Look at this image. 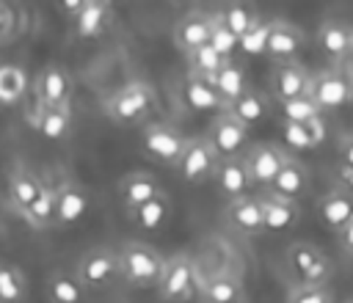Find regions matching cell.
Here are the masks:
<instances>
[{
  "instance_id": "cell-1",
  "label": "cell",
  "mask_w": 353,
  "mask_h": 303,
  "mask_svg": "<svg viewBox=\"0 0 353 303\" xmlns=\"http://www.w3.org/2000/svg\"><path fill=\"white\" fill-rule=\"evenodd\" d=\"M154 107H157V91L146 80H130L113 94H108L102 102L108 121L116 127H138L154 113Z\"/></svg>"
},
{
  "instance_id": "cell-2",
  "label": "cell",
  "mask_w": 353,
  "mask_h": 303,
  "mask_svg": "<svg viewBox=\"0 0 353 303\" xmlns=\"http://www.w3.org/2000/svg\"><path fill=\"white\" fill-rule=\"evenodd\" d=\"M119 264H121V281L135 286V289H149L157 286L165 270L163 253L141 240H124L119 248Z\"/></svg>"
},
{
  "instance_id": "cell-3",
  "label": "cell",
  "mask_w": 353,
  "mask_h": 303,
  "mask_svg": "<svg viewBox=\"0 0 353 303\" xmlns=\"http://www.w3.org/2000/svg\"><path fill=\"white\" fill-rule=\"evenodd\" d=\"M284 259H287V267L306 286H328V281L334 278V262H331V256L323 253L309 240L290 242L287 251H284Z\"/></svg>"
},
{
  "instance_id": "cell-4",
  "label": "cell",
  "mask_w": 353,
  "mask_h": 303,
  "mask_svg": "<svg viewBox=\"0 0 353 303\" xmlns=\"http://www.w3.org/2000/svg\"><path fill=\"white\" fill-rule=\"evenodd\" d=\"M74 275L80 278V284L88 292L97 289H108L110 284H116L121 278V264H119V251L110 245H94L88 251H83V256L77 259Z\"/></svg>"
},
{
  "instance_id": "cell-5",
  "label": "cell",
  "mask_w": 353,
  "mask_h": 303,
  "mask_svg": "<svg viewBox=\"0 0 353 303\" xmlns=\"http://www.w3.org/2000/svg\"><path fill=\"white\" fill-rule=\"evenodd\" d=\"M141 140H143V152L152 160H157V163H163L168 168H179L185 146H188V135L176 124H171V121H149L143 127V138Z\"/></svg>"
},
{
  "instance_id": "cell-6",
  "label": "cell",
  "mask_w": 353,
  "mask_h": 303,
  "mask_svg": "<svg viewBox=\"0 0 353 303\" xmlns=\"http://www.w3.org/2000/svg\"><path fill=\"white\" fill-rule=\"evenodd\" d=\"M309 99L323 110H336L353 102V80L339 72V69H320L312 72V85H309Z\"/></svg>"
},
{
  "instance_id": "cell-7",
  "label": "cell",
  "mask_w": 353,
  "mask_h": 303,
  "mask_svg": "<svg viewBox=\"0 0 353 303\" xmlns=\"http://www.w3.org/2000/svg\"><path fill=\"white\" fill-rule=\"evenodd\" d=\"M196 289V267L188 253H176L165 259L163 278L157 284V295L163 303H188Z\"/></svg>"
},
{
  "instance_id": "cell-8",
  "label": "cell",
  "mask_w": 353,
  "mask_h": 303,
  "mask_svg": "<svg viewBox=\"0 0 353 303\" xmlns=\"http://www.w3.org/2000/svg\"><path fill=\"white\" fill-rule=\"evenodd\" d=\"M221 163V154L215 152V146L207 140V135H190L182 163H179V176L188 185H204L207 179L215 176V168Z\"/></svg>"
},
{
  "instance_id": "cell-9",
  "label": "cell",
  "mask_w": 353,
  "mask_h": 303,
  "mask_svg": "<svg viewBox=\"0 0 353 303\" xmlns=\"http://www.w3.org/2000/svg\"><path fill=\"white\" fill-rule=\"evenodd\" d=\"M52 187H55V226L58 229H69V226L80 223L85 218V212H88L85 187L69 174H63Z\"/></svg>"
},
{
  "instance_id": "cell-10",
  "label": "cell",
  "mask_w": 353,
  "mask_h": 303,
  "mask_svg": "<svg viewBox=\"0 0 353 303\" xmlns=\"http://www.w3.org/2000/svg\"><path fill=\"white\" fill-rule=\"evenodd\" d=\"M33 96H36V107L69 105V99H72V74L58 63H47L33 77Z\"/></svg>"
},
{
  "instance_id": "cell-11",
  "label": "cell",
  "mask_w": 353,
  "mask_h": 303,
  "mask_svg": "<svg viewBox=\"0 0 353 303\" xmlns=\"http://www.w3.org/2000/svg\"><path fill=\"white\" fill-rule=\"evenodd\" d=\"M245 157V165H248V174H251V182L259 185L265 193L270 190V185L276 182L284 160H287V152L276 143H254L248 146V152L243 154Z\"/></svg>"
},
{
  "instance_id": "cell-12",
  "label": "cell",
  "mask_w": 353,
  "mask_h": 303,
  "mask_svg": "<svg viewBox=\"0 0 353 303\" xmlns=\"http://www.w3.org/2000/svg\"><path fill=\"white\" fill-rule=\"evenodd\" d=\"M309 85H312V72L301 61H290V63H276L273 66L270 91H273V99L279 105L301 99V96H309Z\"/></svg>"
},
{
  "instance_id": "cell-13",
  "label": "cell",
  "mask_w": 353,
  "mask_h": 303,
  "mask_svg": "<svg viewBox=\"0 0 353 303\" xmlns=\"http://www.w3.org/2000/svg\"><path fill=\"white\" fill-rule=\"evenodd\" d=\"M47 187V182L28 165H14L8 171V179H6V198L11 204V209L17 215H25L30 209V204L41 196V190Z\"/></svg>"
},
{
  "instance_id": "cell-14",
  "label": "cell",
  "mask_w": 353,
  "mask_h": 303,
  "mask_svg": "<svg viewBox=\"0 0 353 303\" xmlns=\"http://www.w3.org/2000/svg\"><path fill=\"white\" fill-rule=\"evenodd\" d=\"M248 127L243 124V121H237L232 113H218L212 121H210V127H207V140L215 146V152L221 154V157H234V154H240L243 152V146L248 143Z\"/></svg>"
},
{
  "instance_id": "cell-15",
  "label": "cell",
  "mask_w": 353,
  "mask_h": 303,
  "mask_svg": "<svg viewBox=\"0 0 353 303\" xmlns=\"http://www.w3.org/2000/svg\"><path fill=\"white\" fill-rule=\"evenodd\" d=\"M306 47V33L290 19H270L268 36V55L279 63L298 61V52Z\"/></svg>"
},
{
  "instance_id": "cell-16",
  "label": "cell",
  "mask_w": 353,
  "mask_h": 303,
  "mask_svg": "<svg viewBox=\"0 0 353 303\" xmlns=\"http://www.w3.org/2000/svg\"><path fill=\"white\" fill-rule=\"evenodd\" d=\"M160 193H163V187H160L157 176L149 171H132V174H124L119 179V201L130 215L138 212L152 198H157Z\"/></svg>"
},
{
  "instance_id": "cell-17",
  "label": "cell",
  "mask_w": 353,
  "mask_h": 303,
  "mask_svg": "<svg viewBox=\"0 0 353 303\" xmlns=\"http://www.w3.org/2000/svg\"><path fill=\"white\" fill-rule=\"evenodd\" d=\"M171 39H174V47L188 55L204 44H210V11H188L176 19L174 30H171Z\"/></svg>"
},
{
  "instance_id": "cell-18",
  "label": "cell",
  "mask_w": 353,
  "mask_h": 303,
  "mask_svg": "<svg viewBox=\"0 0 353 303\" xmlns=\"http://www.w3.org/2000/svg\"><path fill=\"white\" fill-rule=\"evenodd\" d=\"M223 220L240 231V234H262L265 231V212H262V196H243L234 201H226Z\"/></svg>"
},
{
  "instance_id": "cell-19",
  "label": "cell",
  "mask_w": 353,
  "mask_h": 303,
  "mask_svg": "<svg viewBox=\"0 0 353 303\" xmlns=\"http://www.w3.org/2000/svg\"><path fill=\"white\" fill-rule=\"evenodd\" d=\"M215 187L229 198H243L248 196L251 190V174H248V165H245V157L243 154H234V157H221L218 168H215V176H212Z\"/></svg>"
},
{
  "instance_id": "cell-20",
  "label": "cell",
  "mask_w": 353,
  "mask_h": 303,
  "mask_svg": "<svg viewBox=\"0 0 353 303\" xmlns=\"http://www.w3.org/2000/svg\"><path fill=\"white\" fill-rule=\"evenodd\" d=\"M312 187V176H309V168L295 157V154H287L276 182L270 185L268 193H276L281 198H290V201H301Z\"/></svg>"
},
{
  "instance_id": "cell-21",
  "label": "cell",
  "mask_w": 353,
  "mask_h": 303,
  "mask_svg": "<svg viewBox=\"0 0 353 303\" xmlns=\"http://www.w3.org/2000/svg\"><path fill=\"white\" fill-rule=\"evenodd\" d=\"M113 22V6L108 0H83L80 14L74 17L77 39H99Z\"/></svg>"
},
{
  "instance_id": "cell-22",
  "label": "cell",
  "mask_w": 353,
  "mask_h": 303,
  "mask_svg": "<svg viewBox=\"0 0 353 303\" xmlns=\"http://www.w3.org/2000/svg\"><path fill=\"white\" fill-rule=\"evenodd\" d=\"M317 218L323 220L325 229L342 231L353 220V196L347 190H331L317 201Z\"/></svg>"
},
{
  "instance_id": "cell-23",
  "label": "cell",
  "mask_w": 353,
  "mask_h": 303,
  "mask_svg": "<svg viewBox=\"0 0 353 303\" xmlns=\"http://www.w3.org/2000/svg\"><path fill=\"white\" fill-rule=\"evenodd\" d=\"M30 127L47 140H63L72 129V105L36 107V113L30 116Z\"/></svg>"
},
{
  "instance_id": "cell-24",
  "label": "cell",
  "mask_w": 353,
  "mask_h": 303,
  "mask_svg": "<svg viewBox=\"0 0 353 303\" xmlns=\"http://www.w3.org/2000/svg\"><path fill=\"white\" fill-rule=\"evenodd\" d=\"M182 96H185V102H188L193 110H207V113L212 110L215 116L226 110V102H223V96L215 91V85H212L210 80L199 77V74H190V72L185 74Z\"/></svg>"
},
{
  "instance_id": "cell-25",
  "label": "cell",
  "mask_w": 353,
  "mask_h": 303,
  "mask_svg": "<svg viewBox=\"0 0 353 303\" xmlns=\"http://www.w3.org/2000/svg\"><path fill=\"white\" fill-rule=\"evenodd\" d=\"M262 212H265V231H287L301 218V201H290L276 193H265Z\"/></svg>"
},
{
  "instance_id": "cell-26",
  "label": "cell",
  "mask_w": 353,
  "mask_h": 303,
  "mask_svg": "<svg viewBox=\"0 0 353 303\" xmlns=\"http://www.w3.org/2000/svg\"><path fill=\"white\" fill-rule=\"evenodd\" d=\"M270 110H273L270 96L262 94V91H256V88H248L240 99L229 102V107H226V113H232V116H234L237 121H243L248 129H251L254 124H262V121L270 116Z\"/></svg>"
},
{
  "instance_id": "cell-27",
  "label": "cell",
  "mask_w": 353,
  "mask_h": 303,
  "mask_svg": "<svg viewBox=\"0 0 353 303\" xmlns=\"http://www.w3.org/2000/svg\"><path fill=\"white\" fill-rule=\"evenodd\" d=\"M317 41H320V50L328 55V58H350L353 55V28L345 25V22H336V19H325L317 30Z\"/></svg>"
},
{
  "instance_id": "cell-28",
  "label": "cell",
  "mask_w": 353,
  "mask_h": 303,
  "mask_svg": "<svg viewBox=\"0 0 353 303\" xmlns=\"http://www.w3.org/2000/svg\"><path fill=\"white\" fill-rule=\"evenodd\" d=\"M44 292L50 303H85L88 289L69 270H52L44 281Z\"/></svg>"
},
{
  "instance_id": "cell-29",
  "label": "cell",
  "mask_w": 353,
  "mask_h": 303,
  "mask_svg": "<svg viewBox=\"0 0 353 303\" xmlns=\"http://www.w3.org/2000/svg\"><path fill=\"white\" fill-rule=\"evenodd\" d=\"M201 300L204 303H245V286L232 273L210 275L201 284Z\"/></svg>"
},
{
  "instance_id": "cell-30",
  "label": "cell",
  "mask_w": 353,
  "mask_h": 303,
  "mask_svg": "<svg viewBox=\"0 0 353 303\" xmlns=\"http://www.w3.org/2000/svg\"><path fill=\"white\" fill-rule=\"evenodd\" d=\"M281 132H284V140L292 149H298V152L317 149L325 140V124H323V118H314V121H306V124L281 121Z\"/></svg>"
},
{
  "instance_id": "cell-31",
  "label": "cell",
  "mask_w": 353,
  "mask_h": 303,
  "mask_svg": "<svg viewBox=\"0 0 353 303\" xmlns=\"http://www.w3.org/2000/svg\"><path fill=\"white\" fill-rule=\"evenodd\" d=\"M30 286L19 264L0 259V303H28Z\"/></svg>"
},
{
  "instance_id": "cell-32",
  "label": "cell",
  "mask_w": 353,
  "mask_h": 303,
  "mask_svg": "<svg viewBox=\"0 0 353 303\" xmlns=\"http://www.w3.org/2000/svg\"><path fill=\"white\" fill-rule=\"evenodd\" d=\"M210 83H212V85H215V91L223 96L226 107H229V102L240 99V96L248 91V83H245V69H243L237 61H226V63L218 69V74H215Z\"/></svg>"
},
{
  "instance_id": "cell-33",
  "label": "cell",
  "mask_w": 353,
  "mask_h": 303,
  "mask_svg": "<svg viewBox=\"0 0 353 303\" xmlns=\"http://www.w3.org/2000/svg\"><path fill=\"white\" fill-rule=\"evenodd\" d=\"M30 91V77L17 63H0V105H17Z\"/></svg>"
},
{
  "instance_id": "cell-34",
  "label": "cell",
  "mask_w": 353,
  "mask_h": 303,
  "mask_svg": "<svg viewBox=\"0 0 353 303\" xmlns=\"http://www.w3.org/2000/svg\"><path fill=\"white\" fill-rule=\"evenodd\" d=\"M221 17H223L226 28H229L237 39H243L245 33H251L254 28H259V25H262V19H259L256 8L245 6V3H232V6L221 8Z\"/></svg>"
},
{
  "instance_id": "cell-35",
  "label": "cell",
  "mask_w": 353,
  "mask_h": 303,
  "mask_svg": "<svg viewBox=\"0 0 353 303\" xmlns=\"http://www.w3.org/2000/svg\"><path fill=\"white\" fill-rule=\"evenodd\" d=\"M22 218H25L33 229H39V231L52 229V226H55V187L47 185V187L41 190V196L30 204V209H28Z\"/></svg>"
},
{
  "instance_id": "cell-36",
  "label": "cell",
  "mask_w": 353,
  "mask_h": 303,
  "mask_svg": "<svg viewBox=\"0 0 353 303\" xmlns=\"http://www.w3.org/2000/svg\"><path fill=\"white\" fill-rule=\"evenodd\" d=\"M171 215V198L168 193L163 190L157 198H152L149 204H143L138 212H132V220L141 226V229H149V231H157Z\"/></svg>"
},
{
  "instance_id": "cell-37",
  "label": "cell",
  "mask_w": 353,
  "mask_h": 303,
  "mask_svg": "<svg viewBox=\"0 0 353 303\" xmlns=\"http://www.w3.org/2000/svg\"><path fill=\"white\" fill-rule=\"evenodd\" d=\"M210 47L226 61H232L234 47H240V39L226 28L221 11H210Z\"/></svg>"
},
{
  "instance_id": "cell-38",
  "label": "cell",
  "mask_w": 353,
  "mask_h": 303,
  "mask_svg": "<svg viewBox=\"0 0 353 303\" xmlns=\"http://www.w3.org/2000/svg\"><path fill=\"white\" fill-rule=\"evenodd\" d=\"M185 61H188V72H190V74H199V77H204V80H212V77L218 74V69L226 63V58H221L210 44H204V47L188 52Z\"/></svg>"
},
{
  "instance_id": "cell-39",
  "label": "cell",
  "mask_w": 353,
  "mask_h": 303,
  "mask_svg": "<svg viewBox=\"0 0 353 303\" xmlns=\"http://www.w3.org/2000/svg\"><path fill=\"white\" fill-rule=\"evenodd\" d=\"M281 110H284V121H295V124H306V121L323 118L320 107L309 96H301V99H292V102H281Z\"/></svg>"
},
{
  "instance_id": "cell-40",
  "label": "cell",
  "mask_w": 353,
  "mask_h": 303,
  "mask_svg": "<svg viewBox=\"0 0 353 303\" xmlns=\"http://www.w3.org/2000/svg\"><path fill=\"white\" fill-rule=\"evenodd\" d=\"M287 303H336L334 292L328 286H306V284H295L287 295Z\"/></svg>"
},
{
  "instance_id": "cell-41",
  "label": "cell",
  "mask_w": 353,
  "mask_h": 303,
  "mask_svg": "<svg viewBox=\"0 0 353 303\" xmlns=\"http://www.w3.org/2000/svg\"><path fill=\"white\" fill-rule=\"evenodd\" d=\"M268 36H270V22H262L259 28H254L251 33H245L240 39V50L248 55H265L268 52Z\"/></svg>"
},
{
  "instance_id": "cell-42",
  "label": "cell",
  "mask_w": 353,
  "mask_h": 303,
  "mask_svg": "<svg viewBox=\"0 0 353 303\" xmlns=\"http://www.w3.org/2000/svg\"><path fill=\"white\" fill-rule=\"evenodd\" d=\"M17 30V8L0 0V44H8Z\"/></svg>"
},
{
  "instance_id": "cell-43",
  "label": "cell",
  "mask_w": 353,
  "mask_h": 303,
  "mask_svg": "<svg viewBox=\"0 0 353 303\" xmlns=\"http://www.w3.org/2000/svg\"><path fill=\"white\" fill-rule=\"evenodd\" d=\"M339 248H342L345 253H350V256H353V220L339 231Z\"/></svg>"
},
{
  "instance_id": "cell-44",
  "label": "cell",
  "mask_w": 353,
  "mask_h": 303,
  "mask_svg": "<svg viewBox=\"0 0 353 303\" xmlns=\"http://www.w3.org/2000/svg\"><path fill=\"white\" fill-rule=\"evenodd\" d=\"M58 8H61V14L74 19L80 14V8H83V0H63V3H58Z\"/></svg>"
},
{
  "instance_id": "cell-45",
  "label": "cell",
  "mask_w": 353,
  "mask_h": 303,
  "mask_svg": "<svg viewBox=\"0 0 353 303\" xmlns=\"http://www.w3.org/2000/svg\"><path fill=\"white\" fill-rule=\"evenodd\" d=\"M339 152H342V157H345V163H347V165H353V138H350V140H345Z\"/></svg>"
},
{
  "instance_id": "cell-46",
  "label": "cell",
  "mask_w": 353,
  "mask_h": 303,
  "mask_svg": "<svg viewBox=\"0 0 353 303\" xmlns=\"http://www.w3.org/2000/svg\"><path fill=\"white\" fill-rule=\"evenodd\" d=\"M347 303H353V300H347Z\"/></svg>"
}]
</instances>
